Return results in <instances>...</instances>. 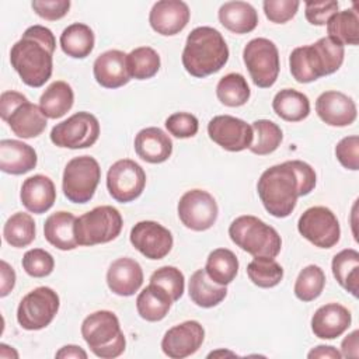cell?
I'll list each match as a JSON object with an SVG mask.
<instances>
[{"instance_id":"30bf717a","label":"cell","mask_w":359,"mask_h":359,"mask_svg":"<svg viewBox=\"0 0 359 359\" xmlns=\"http://www.w3.org/2000/svg\"><path fill=\"white\" fill-rule=\"evenodd\" d=\"M59 306L57 293L52 287L39 286L21 299L17 309V321L24 330H42L52 323Z\"/></svg>"},{"instance_id":"f546056e","label":"cell","mask_w":359,"mask_h":359,"mask_svg":"<svg viewBox=\"0 0 359 359\" xmlns=\"http://www.w3.org/2000/svg\"><path fill=\"white\" fill-rule=\"evenodd\" d=\"M188 293L191 300L203 309H210L222 303L227 294V287L215 283L205 269H198L191 275Z\"/></svg>"},{"instance_id":"11a10c76","label":"cell","mask_w":359,"mask_h":359,"mask_svg":"<svg viewBox=\"0 0 359 359\" xmlns=\"http://www.w3.org/2000/svg\"><path fill=\"white\" fill-rule=\"evenodd\" d=\"M307 356L310 359L313 358H327V359H341L342 355L339 351H337L334 346L331 345H318L316 348H313Z\"/></svg>"},{"instance_id":"b9f144b4","label":"cell","mask_w":359,"mask_h":359,"mask_svg":"<svg viewBox=\"0 0 359 359\" xmlns=\"http://www.w3.org/2000/svg\"><path fill=\"white\" fill-rule=\"evenodd\" d=\"M325 286V273L318 265L304 266L294 282V296L302 302L316 300Z\"/></svg>"},{"instance_id":"f907efd6","label":"cell","mask_w":359,"mask_h":359,"mask_svg":"<svg viewBox=\"0 0 359 359\" xmlns=\"http://www.w3.org/2000/svg\"><path fill=\"white\" fill-rule=\"evenodd\" d=\"M28 101V98L18 91H3L0 95V115L6 122L10 114L21 104Z\"/></svg>"},{"instance_id":"e575fe53","label":"cell","mask_w":359,"mask_h":359,"mask_svg":"<svg viewBox=\"0 0 359 359\" xmlns=\"http://www.w3.org/2000/svg\"><path fill=\"white\" fill-rule=\"evenodd\" d=\"M205 271L215 283L226 286L237 276L238 259L229 248H216L208 255Z\"/></svg>"},{"instance_id":"44dd1931","label":"cell","mask_w":359,"mask_h":359,"mask_svg":"<svg viewBox=\"0 0 359 359\" xmlns=\"http://www.w3.org/2000/svg\"><path fill=\"white\" fill-rule=\"evenodd\" d=\"M95 81L105 88H119L129 83L130 74L126 63V53L111 49L101 53L93 65Z\"/></svg>"},{"instance_id":"9f6ffc18","label":"cell","mask_w":359,"mask_h":359,"mask_svg":"<svg viewBox=\"0 0 359 359\" xmlns=\"http://www.w3.org/2000/svg\"><path fill=\"white\" fill-rule=\"evenodd\" d=\"M0 358H18V353L11 346L1 344L0 345Z\"/></svg>"},{"instance_id":"5bb4252c","label":"cell","mask_w":359,"mask_h":359,"mask_svg":"<svg viewBox=\"0 0 359 359\" xmlns=\"http://www.w3.org/2000/svg\"><path fill=\"white\" fill-rule=\"evenodd\" d=\"M146 185L143 168L130 158L115 161L107 174V188L112 199L128 203L139 198Z\"/></svg>"},{"instance_id":"cb8c5ba5","label":"cell","mask_w":359,"mask_h":359,"mask_svg":"<svg viewBox=\"0 0 359 359\" xmlns=\"http://www.w3.org/2000/svg\"><path fill=\"white\" fill-rule=\"evenodd\" d=\"M135 151L146 163L160 164L170 158L172 142L163 129L156 126L144 128L135 137Z\"/></svg>"},{"instance_id":"ffe728a7","label":"cell","mask_w":359,"mask_h":359,"mask_svg":"<svg viewBox=\"0 0 359 359\" xmlns=\"http://www.w3.org/2000/svg\"><path fill=\"white\" fill-rule=\"evenodd\" d=\"M352 323L351 311L339 303H327L311 317V331L317 338L334 339L342 335Z\"/></svg>"},{"instance_id":"83f0119b","label":"cell","mask_w":359,"mask_h":359,"mask_svg":"<svg viewBox=\"0 0 359 359\" xmlns=\"http://www.w3.org/2000/svg\"><path fill=\"white\" fill-rule=\"evenodd\" d=\"M220 24L234 34H248L258 25V14L247 1H227L217 11Z\"/></svg>"},{"instance_id":"8fae6325","label":"cell","mask_w":359,"mask_h":359,"mask_svg":"<svg viewBox=\"0 0 359 359\" xmlns=\"http://www.w3.org/2000/svg\"><path fill=\"white\" fill-rule=\"evenodd\" d=\"M49 136L50 142L57 147L86 149L98 140L100 122L93 114L80 111L56 123Z\"/></svg>"},{"instance_id":"74e56055","label":"cell","mask_w":359,"mask_h":359,"mask_svg":"<svg viewBox=\"0 0 359 359\" xmlns=\"http://www.w3.org/2000/svg\"><path fill=\"white\" fill-rule=\"evenodd\" d=\"M216 95L226 107H241L251 95L247 80L240 73H229L223 76L216 86Z\"/></svg>"},{"instance_id":"ee69618b","label":"cell","mask_w":359,"mask_h":359,"mask_svg":"<svg viewBox=\"0 0 359 359\" xmlns=\"http://www.w3.org/2000/svg\"><path fill=\"white\" fill-rule=\"evenodd\" d=\"M21 265L29 276L45 278L52 273L55 268V259L48 251L42 248H32L24 254Z\"/></svg>"},{"instance_id":"5b68a950","label":"cell","mask_w":359,"mask_h":359,"mask_svg":"<svg viewBox=\"0 0 359 359\" xmlns=\"http://www.w3.org/2000/svg\"><path fill=\"white\" fill-rule=\"evenodd\" d=\"M81 337L90 351L102 359L118 358L126 346L119 320L109 310H100L87 316L81 323Z\"/></svg>"},{"instance_id":"9a60e30c","label":"cell","mask_w":359,"mask_h":359,"mask_svg":"<svg viewBox=\"0 0 359 359\" xmlns=\"http://www.w3.org/2000/svg\"><path fill=\"white\" fill-rule=\"evenodd\" d=\"M209 137L227 151H241L251 146L254 133L251 125L231 115L213 116L208 123Z\"/></svg>"},{"instance_id":"2e32d148","label":"cell","mask_w":359,"mask_h":359,"mask_svg":"<svg viewBox=\"0 0 359 359\" xmlns=\"http://www.w3.org/2000/svg\"><path fill=\"white\" fill-rule=\"evenodd\" d=\"M129 240L132 245L149 259H161L172 248V234L168 229L153 220H143L136 223Z\"/></svg>"},{"instance_id":"7402d4cb","label":"cell","mask_w":359,"mask_h":359,"mask_svg":"<svg viewBox=\"0 0 359 359\" xmlns=\"http://www.w3.org/2000/svg\"><path fill=\"white\" fill-rule=\"evenodd\" d=\"M143 283V271L140 264L129 257L115 259L107 271V285L118 296L135 294Z\"/></svg>"},{"instance_id":"484cf974","label":"cell","mask_w":359,"mask_h":359,"mask_svg":"<svg viewBox=\"0 0 359 359\" xmlns=\"http://www.w3.org/2000/svg\"><path fill=\"white\" fill-rule=\"evenodd\" d=\"M13 130L14 135L22 139H31L39 136L46 129V116L43 115L42 109L25 101L24 104L18 105L7 118L6 121Z\"/></svg>"},{"instance_id":"4fadbf2b","label":"cell","mask_w":359,"mask_h":359,"mask_svg":"<svg viewBox=\"0 0 359 359\" xmlns=\"http://www.w3.org/2000/svg\"><path fill=\"white\" fill-rule=\"evenodd\" d=\"M177 210L181 223L194 231L209 230L219 215L216 199L203 189L187 191L180 198Z\"/></svg>"},{"instance_id":"816d5d0a","label":"cell","mask_w":359,"mask_h":359,"mask_svg":"<svg viewBox=\"0 0 359 359\" xmlns=\"http://www.w3.org/2000/svg\"><path fill=\"white\" fill-rule=\"evenodd\" d=\"M0 296H7L15 285V272L11 265H8L6 261L1 259L0 262Z\"/></svg>"},{"instance_id":"f6af8a7d","label":"cell","mask_w":359,"mask_h":359,"mask_svg":"<svg viewBox=\"0 0 359 359\" xmlns=\"http://www.w3.org/2000/svg\"><path fill=\"white\" fill-rule=\"evenodd\" d=\"M165 128L172 136L188 139L198 133L199 122L198 118L189 112H175L165 119Z\"/></svg>"},{"instance_id":"836d02e7","label":"cell","mask_w":359,"mask_h":359,"mask_svg":"<svg viewBox=\"0 0 359 359\" xmlns=\"http://www.w3.org/2000/svg\"><path fill=\"white\" fill-rule=\"evenodd\" d=\"M332 275L337 282L349 292L353 297H358L359 292V252L353 248H345L335 254L332 258Z\"/></svg>"},{"instance_id":"9c48e42d","label":"cell","mask_w":359,"mask_h":359,"mask_svg":"<svg viewBox=\"0 0 359 359\" xmlns=\"http://www.w3.org/2000/svg\"><path fill=\"white\" fill-rule=\"evenodd\" d=\"M243 60L257 87L269 88L275 84L280 63L278 48L272 41L266 38L251 39L244 46Z\"/></svg>"},{"instance_id":"8d00e7d4","label":"cell","mask_w":359,"mask_h":359,"mask_svg":"<svg viewBox=\"0 0 359 359\" xmlns=\"http://www.w3.org/2000/svg\"><path fill=\"white\" fill-rule=\"evenodd\" d=\"M254 139L248 147L251 153L258 156H266L273 153L282 143V129L269 119H257L251 125Z\"/></svg>"},{"instance_id":"4dcf8cb0","label":"cell","mask_w":359,"mask_h":359,"mask_svg":"<svg viewBox=\"0 0 359 359\" xmlns=\"http://www.w3.org/2000/svg\"><path fill=\"white\" fill-rule=\"evenodd\" d=\"M74 102V93L70 84L66 81L57 80L53 81L46 90L42 93L39 98V108L42 109L43 115L50 119L62 118L67 114Z\"/></svg>"},{"instance_id":"7c38bea8","label":"cell","mask_w":359,"mask_h":359,"mask_svg":"<svg viewBox=\"0 0 359 359\" xmlns=\"http://www.w3.org/2000/svg\"><path fill=\"white\" fill-rule=\"evenodd\" d=\"M299 233L320 248L334 247L341 237V227L334 212L325 206L306 209L297 222Z\"/></svg>"},{"instance_id":"f5cc1de1","label":"cell","mask_w":359,"mask_h":359,"mask_svg":"<svg viewBox=\"0 0 359 359\" xmlns=\"http://www.w3.org/2000/svg\"><path fill=\"white\" fill-rule=\"evenodd\" d=\"M359 331L355 330L348 334L341 344V355L345 358H358L359 356Z\"/></svg>"},{"instance_id":"4316f807","label":"cell","mask_w":359,"mask_h":359,"mask_svg":"<svg viewBox=\"0 0 359 359\" xmlns=\"http://www.w3.org/2000/svg\"><path fill=\"white\" fill-rule=\"evenodd\" d=\"M76 217L70 212L59 210L46 217L43 234L49 244L62 251L74 250L79 244L74 237Z\"/></svg>"},{"instance_id":"6da1fadb","label":"cell","mask_w":359,"mask_h":359,"mask_svg":"<svg viewBox=\"0 0 359 359\" xmlns=\"http://www.w3.org/2000/svg\"><path fill=\"white\" fill-rule=\"evenodd\" d=\"M314 168L300 160H290L266 168L257 184L258 196L265 210L273 217H287L296 208L297 198L316 188Z\"/></svg>"},{"instance_id":"603a6c76","label":"cell","mask_w":359,"mask_h":359,"mask_svg":"<svg viewBox=\"0 0 359 359\" xmlns=\"http://www.w3.org/2000/svg\"><path fill=\"white\" fill-rule=\"evenodd\" d=\"M20 199L24 208L31 213L48 212L56 201V188L53 181L42 174L28 177L20 191Z\"/></svg>"},{"instance_id":"d4e9b609","label":"cell","mask_w":359,"mask_h":359,"mask_svg":"<svg viewBox=\"0 0 359 359\" xmlns=\"http://www.w3.org/2000/svg\"><path fill=\"white\" fill-rule=\"evenodd\" d=\"M36 163V151L29 144L14 139L0 142V170L3 172L21 175L34 170Z\"/></svg>"},{"instance_id":"7a4b0ae2","label":"cell","mask_w":359,"mask_h":359,"mask_svg":"<svg viewBox=\"0 0 359 359\" xmlns=\"http://www.w3.org/2000/svg\"><path fill=\"white\" fill-rule=\"evenodd\" d=\"M55 48L56 39L49 28L32 25L25 29L10 50V63L24 84L38 88L50 79Z\"/></svg>"},{"instance_id":"3957f363","label":"cell","mask_w":359,"mask_h":359,"mask_svg":"<svg viewBox=\"0 0 359 359\" xmlns=\"http://www.w3.org/2000/svg\"><path fill=\"white\" fill-rule=\"evenodd\" d=\"M229 60L223 35L212 27L194 28L182 50V66L194 77L202 79L219 72Z\"/></svg>"},{"instance_id":"7bdbcfd3","label":"cell","mask_w":359,"mask_h":359,"mask_svg":"<svg viewBox=\"0 0 359 359\" xmlns=\"http://www.w3.org/2000/svg\"><path fill=\"white\" fill-rule=\"evenodd\" d=\"M150 283L163 287L171 296L172 302H177L184 294L185 289L184 273L178 268L170 265L161 266L154 271L150 276Z\"/></svg>"},{"instance_id":"7dc6e473","label":"cell","mask_w":359,"mask_h":359,"mask_svg":"<svg viewBox=\"0 0 359 359\" xmlns=\"http://www.w3.org/2000/svg\"><path fill=\"white\" fill-rule=\"evenodd\" d=\"M335 156L342 167L356 171L359 168V137L352 135L341 139L335 146Z\"/></svg>"},{"instance_id":"bcb514c9","label":"cell","mask_w":359,"mask_h":359,"mask_svg":"<svg viewBox=\"0 0 359 359\" xmlns=\"http://www.w3.org/2000/svg\"><path fill=\"white\" fill-rule=\"evenodd\" d=\"M299 6L300 3L297 0H265L262 3L266 18L275 24H285L292 20Z\"/></svg>"},{"instance_id":"ba28073f","label":"cell","mask_w":359,"mask_h":359,"mask_svg":"<svg viewBox=\"0 0 359 359\" xmlns=\"http://www.w3.org/2000/svg\"><path fill=\"white\" fill-rule=\"evenodd\" d=\"M100 180L101 168L94 157H74L66 164L63 171V194L73 203H87L94 196Z\"/></svg>"},{"instance_id":"d590c367","label":"cell","mask_w":359,"mask_h":359,"mask_svg":"<svg viewBox=\"0 0 359 359\" xmlns=\"http://www.w3.org/2000/svg\"><path fill=\"white\" fill-rule=\"evenodd\" d=\"M328 36L341 45L359 43V17L355 8L338 11L327 22Z\"/></svg>"},{"instance_id":"db71d44e","label":"cell","mask_w":359,"mask_h":359,"mask_svg":"<svg viewBox=\"0 0 359 359\" xmlns=\"http://www.w3.org/2000/svg\"><path fill=\"white\" fill-rule=\"evenodd\" d=\"M55 356L59 359H87V352L79 345H65Z\"/></svg>"},{"instance_id":"52a82bcc","label":"cell","mask_w":359,"mask_h":359,"mask_svg":"<svg viewBox=\"0 0 359 359\" xmlns=\"http://www.w3.org/2000/svg\"><path fill=\"white\" fill-rule=\"evenodd\" d=\"M123 226L119 210L102 205L81 215L74 223V237L79 245L91 247L115 240Z\"/></svg>"},{"instance_id":"f35d334b","label":"cell","mask_w":359,"mask_h":359,"mask_svg":"<svg viewBox=\"0 0 359 359\" xmlns=\"http://www.w3.org/2000/svg\"><path fill=\"white\" fill-rule=\"evenodd\" d=\"M3 237L7 244L15 248L29 245L35 238V222L32 216L24 212L11 215L4 223Z\"/></svg>"},{"instance_id":"1f68e13d","label":"cell","mask_w":359,"mask_h":359,"mask_svg":"<svg viewBox=\"0 0 359 359\" xmlns=\"http://www.w3.org/2000/svg\"><path fill=\"white\" fill-rule=\"evenodd\" d=\"M275 114L287 122H300L310 114L309 97L293 88L278 91L272 101Z\"/></svg>"},{"instance_id":"ab89813d","label":"cell","mask_w":359,"mask_h":359,"mask_svg":"<svg viewBox=\"0 0 359 359\" xmlns=\"http://www.w3.org/2000/svg\"><path fill=\"white\" fill-rule=\"evenodd\" d=\"M126 63L130 77L136 80L151 79L160 69V56L150 46H139L126 55Z\"/></svg>"},{"instance_id":"6f0895ef","label":"cell","mask_w":359,"mask_h":359,"mask_svg":"<svg viewBox=\"0 0 359 359\" xmlns=\"http://www.w3.org/2000/svg\"><path fill=\"white\" fill-rule=\"evenodd\" d=\"M219 355H229V356H234L236 353L233 352H227V351H216V352H212L208 355V358H212V356H219Z\"/></svg>"},{"instance_id":"ac0fdd59","label":"cell","mask_w":359,"mask_h":359,"mask_svg":"<svg viewBox=\"0 0 359 359\" xmlns=\"http://www.w3.org/2000/svg\"><path fill=\"white\" fill-rule=\"evenodd\" d=\"M189 17L191 11L185 1L160 0L153 4L149 14V22L157 34L171 36L180 34L187 27Z\"/></svg>"},{"instance_id":"d6a6232c","label":"cell","mask_w":359,"mask_h":359,"mask_svg":"<svg viewBox=\"0 0 359 359\" xmlns=\"http://www.w3.org/2000/svg\"><path fill=\"white\" fill-rule=\"evenodd\" d=\"M95 43V36L93 29L83 22H74L67 25L60 34V48L62 50L74 59L87 57Z\"/></svg>"},{"instance_id":"681fc988","label":"cell","mask_w":359,"mask_h":359,"mask_svg":"<svg viewBox=\"0 0 359 359\" xmlns=\"http://www.w3.org/2000/svg\"><path fill=\"white\" fill-rule=\"evenodd\" d=\"M69 0H34L31 3L32 10L43 20L56 21L63 18L70 8Z\"/></svg>"},{"instance_id":"277c9868","label":"cell","mask_w":359,"mask_h":359,"mask_svg":"<svg viewBox=\"0 0 359 359\" xmlns=\"http://www.w3.org/2000/svg\"><path fill=\"white\" fill-rule=\"evenodd\" d=\"M345 56L344 45L330 36L320 38L311 45L297 46L289 56V67L297 83H311L335 73Z\"/></svg>"},{"instance_id":"e0dca14e","label":"cell","mask_w":359,"mask_h":359,"mask_svg":"<svg viewBox=\"0 0 359 359\" xmlns=\"http://www.w3.org/2000/svg\"><path fill=\"white\" fill-rule=\"evenodd\" d=\"M205 339V330L199 321L188 320L171 327L161 339L164 355L171 359H184L194 355Z\"/></svg>"},{"instance_id":"60d3db41","label":"cell","mask_w":359,"mask_h":359,"mask_svg":"<svg viewBox=\"0 0 359 359\" xmlns=\"http://www.w3.org/2000/svg\"><path fill=\"white\" fill-rule=\"evenodd\" d=\"M247 275L250 280L258 287H273L280 283L283 278V268L268 257H254L247 265Z\"/></svg>"},{"instance_id":"8992f818","label":"cell","mask_w":359,"mask_h":359,"mask_svg":"<svg viewBox=\"0 0 359 359\" xmlns=\"http://www.w3.org/2000/svg\"><path fill=\"white\" fill-rule=\"evenodd\" d=\"M229 236L237 247L252 257L275 258L282 248L279 233L251 215L236 217L229 226Z\"/></svg>"},{"instance_id":"f1b7e54d","label":"cell","mask_w":359,"mask_h":359,"mask_svg":"<svg viewBox=\"0 0 359 359\" xmlns=\"http://www.w3.org/2000/svg\"><path fill=\"white\" fill-rule=\"evenodd\" d=\"M172 304L171 296L160 286L150 283L146 286L136 299V310L139 316L146 321H160L163 320Z\"/></svg>"},{"instance_id":"c3c4849f","label":"cell","mask_w":359,"mask_h":359,"mask_svg":"<svg viewBox=\"0 0 359 359\" xmlns=\"http://www.w3.org/2000/svg\"><path fill=\"white\" fill-rule=\"evenodd\" d=\"M338 13V1L321 0V1H306L304 15L313 25H325L328 20Z\"/></svg>"},{"instance_id":"d6986e66","label":"cell","mask_w":359,"mask_h":359,"mask_svg":"<svg viewBox=\"0 0 359 359\" xmlns=\"http://www.w3.org/2000/svg\"><path fill=\"white\" fill-rule=\"evenodd\" d=\"M318 118L330 126H348L355 122L358 111L355 101L346 94L335 90L324 91L316 100Z\"/></svg>"}]
</instances>
